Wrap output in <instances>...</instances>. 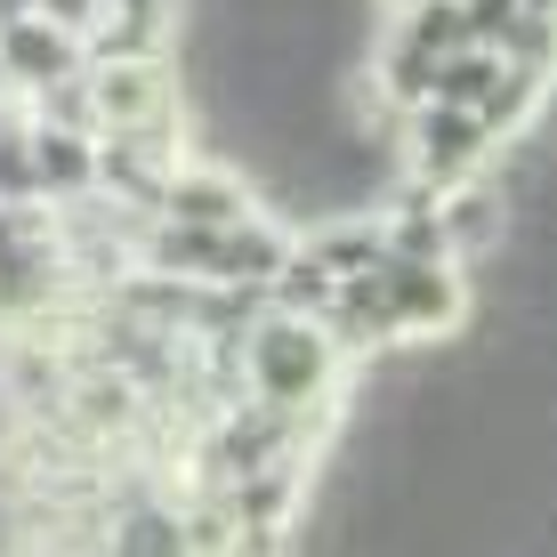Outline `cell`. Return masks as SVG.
Masks as SVG:
<instances>
[{"mask_svg": "<svg viewBox=\"0 0 557 557\" xmlns=\"http://www.w3.org/2000/svg\"><path fill=\"white\" fill-rule=\"evenodd\" d=\"M235 380H243L251 405L315 420V429H332L339 405H348V363H339L332 332L307 323V315H275V307H259V323H243Z\"/></svg>", "mask_w": 557, "mask_h": 557, "instance_id": "cell-1", "label": "cell"}, {"mask_svg": "<svg viewBox=\"0 0 557 557\" xmlns=\"http://www.w3.org/2000/svg\"><path fill=\"white\" fill-rule=\"evenodd\" d=\"M82 89L98 138H146L162 153H186V82L170 73V57H82Z\"/></svg>", "mask_w": 557, "mask_h": 557, "instance_id": "cell-2", "label": "cell"}, {"mask_svg": "<svg viewBox=\"0 0 557 557\" xmlns=\"http://www.w3.org/2000/svg\"><path fill=\"white\" fill-rule=\"evenodd\" d=\"M363 283L380 292V307H388V323H396V339H453L460 323L476 315L469 267H453V259H380Z\"/></svg>", "mask_w": 557, "mask_h": 557, "instance_id": "cell-3", "label": "cell"}, {"mask_svg": "<svg viewBox=\"0 0 557 557\" xmlns=\"http://www.w3.org/2000/svg\"><path fill=\"white\" fill-rule=\"evenodd\" d=\"M493 153H502V146L485 138V122H476L469 106H436L429 98V106L405 113V162H412V186H429V195L485 178Z\"/></svg>", "mask_w": 557, "mask_h": 557, "instance_id": "cell-4", "label": "cell"}, {"mask_svg": "<svg viewBox=\"0 0 557 557\" xmlns=\"http://www.w3.org/2000/svg\"><path fill=\"white\" fill-rule=\"evenodd\" d=\"M259 210L251 195V178H243L235 162H170V178H162V195H153V219H170V226H243Z\"/></svg>", "mask_w": 557, "mask_h": 557, "instance_id": "cell-5", "label": "cell"}, {"mask_svg": "<svg viewBox=\"0 0 557 557\" xmlns=\"http://www.w3.org/2000/svg\"><path fill=\"white\" fill-rule=\"evenodd\" d=\"M436 226H445V259L453 267H485V259L509 251L517 210H509V195L493 178H469V186H445V195H436Z\"/></svg>", "mask_w": 557, "mask_h": 557, "instance_id": "cell-6", "label": "cell"}, {"mask_svg": "<svg viewBox=\"0 0 557 557\" xmlns=\"http://www.w3.org/2000/svg\"><path fill=\"white\" fill-rule=\"evenodd\" d=\"M25 162H33V202H98V138L89 129H49L25 122Z\"/></svg>", "mask_w": 557, "mask_h": 557, "instance_id": "cell-7", "label": "cell"}, {"mask_svg": "<svg viewBox=\"0 0 557 557\" xmlns=\"http://www.w3.org/2000/svg\"><path fill=\"white\" fill-rule=\"evenodd\" d=\"M65 73H82V41L73 33H57L49 16H33V9H16V16H0V89H49V82H65Z\"/></svg>", "mask_w": 557, "mask_h": 557, "instance_id": "cell-8", "label": "cell"}, {"mask_svg": "<svg viewBox=\"0 0 557 557\" xmlns=\"http://www.w3.org/2000/svg\"><path fill=\"white\" fill-rule=\"evenodd\" d=\"M178 33H186L178 0H106V16L82 41V57H170Z\"/></svg>", "mask_w": 557, "mask_h": 557, "instance_id": "cell-9", "label": "cell"}, {"mask_svg": "<svg viewBox=\"0 0 557 557\" xmlns=\"http://www.w3.org/2000/svg\"><path fill=\"white\" fill-rule=\"evenodd\" d=\"M299 251L332 283H356V275H372V267L388 259V243H380V219H323V226L299 235Z\"/></svg>", "mask_w": 557, "mask_h": 557, "instance_id": "cell-10", "label": "cell"}, {"mask_svg": "<svg viewBox=\"0 0 557 557\" xmlns=\"http://www.w3.org/2000/svg\"><path fill=\"white\" fill-rule=\"evenodd\" d=\"M332 292H339V283L323 275V267L307 259L299 243H292V259L275 267V283H267V299H259V307H275V315H307V323H315L323 307H332Z\"/></svg>", "mask_w": 557, "mask_h": 557, "instance_id": "cell-11", "label": "cell"}, {"mask_svg": "<svg viewBox=\"0 0 557 557\" xmlns=\"http://www.w3.org/2000/svg\"><path fill=\"white\" fill-rule=\"evenodd\" d=\"M396 41L420 49V57L436 65V57L469 49V16H460V0H412V9H405V25H396Z\"/></svg>", "mask_w": 557, "mask_h": 557, "instance_id": "cell-12", "label": "cell"}, {"mask_svg": "<svg viewBox=\"0 0 557 557\" xmlns=\"http://www.w3.org/2000/svg\"><path fill=\"white\" fill-rule=\"evenodd\" d=\"M493 73H502V57L469 41V49L436 57V89H429V98H436V106H469V113H476V98L493 89Z\"/></svg>", "mask_w": 557, "mask_h": 557, "instance_id": "cell-13", "label": "cell"}, {"mask_svg": "<svg viewBox=\"0 0 557 557\" xmlns=\"http://www.w3.org/2000/svg\"><path fill=\"white\" fill-rule=\"evenodd\" d=\"M460 16H469V41H476V49H502V33H509L525 9H517V0H460Z\"/></svg>", "mask_w": 557, "mask_h": 557, "instance_id": "cell-14", "label": "cell"}, {"mask_svg": "<svg viewBox=\"0 0 557 557\" xmlns=\"http://www.w3.org/2000/svg\"><path fill=\"white\" fill-rule=\"evenodd\" d=\"M33 16H49L57 33H73V41H89L98 33V16H106V0H25Z\"/></svg>", "mask_w": 557, "mask_h": 557, "instance_id": "cell-15", "label": "cell"}, {"mask_svg": "<svg viewBox=\"0 0 557 557\" xmlns=\"http://www.w3.org/2000/svg\"><path fill=\"white\" fill-rule=\"evenodd\" d=\"M517 9H525V16H557V0H517Z\"/></svg>", "mask_w": 557, "mask_h": 557, "instance_id": "cell-16", "label": "cell"}, {"mask_svg": "<svg viewBox=\"0 0 557 557\" xmlns=\"http://www.w3.org/2000/svg\"><path fill=\"white\" fill-rule=\"evenodd\" d=\"M388 9H412V0H388Z\"/></svg>", "mask_w": 557, "mask_h": 557, "instance_id": "cell-17", "label": "cell"}]
</instances>
